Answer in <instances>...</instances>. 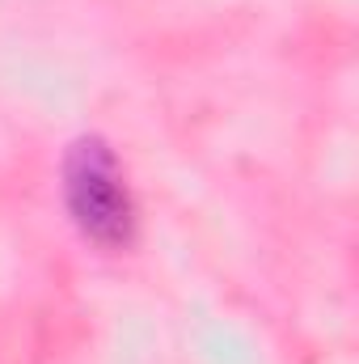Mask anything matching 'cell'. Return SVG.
<instances>
[{
  "label": "cell",
  "mask_w": 359,
  "mask_h": 364,
  "mask_svg": "<svg viewBox=\"0 0 359 364\" xmlns=\"http://www.w3.org/2000/svg\"><path fill=\"white\" fill-rule=\"evenodd\" d=\"M64 199L77 229L97 246H131L136 237V199L127 191L123 166L106 140H77L64 157Z\"/></svg>",
  "instance_id": "1"
}]
</instances>
